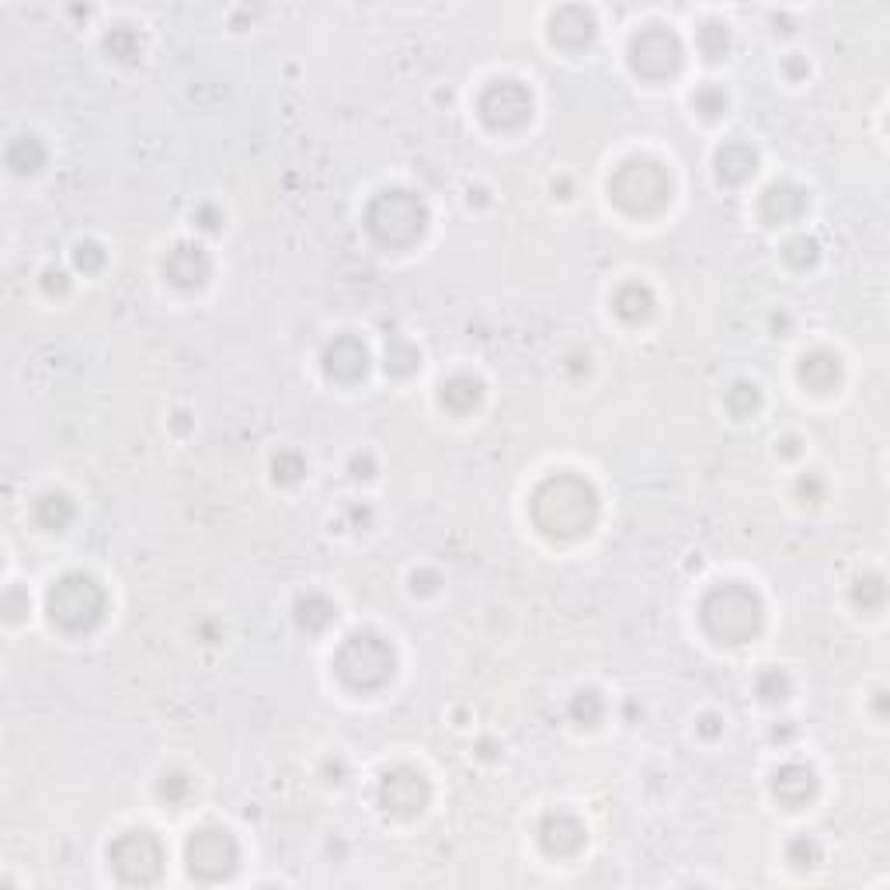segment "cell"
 <instances>
[{
  "label": "cell",
  "mask_w": 890,
  "mask_h": 890,
  "mask_svg": "<svg viewBox=\"0 0 890 890\" xmlns=\"http://www.w3.org/2000/svg\"><path fill=\"white\" fill-rule=\"evenodd\" d=\"M696 731H699V738L717 741L720 734H724V717H717V713H703V717H699V724H696Z\"/></svg>",
  "instance_id": "44"
},
{
  "label": "cell",
  "mask_w": 890,
  "mask_h": 890,
  "mask_svg": "<svg viewBox=\"0 0 890 890\" xmlns=\"http://www.w3.org/2000/svg\"><path fill=\"white\" fill-rule=\"evenodd\" d=\"M74 515H77L74 501H70V494H63V491H49V494H42V498L32 505V519H35V525H39V529H46V532H63V529H70Z\"/></svg>",
  "instance_id": "24"
},
{
  "label": "cell",
  "mask_w": 890,
  "mask_h": 890,
  "mask_svg": "<svg viewBox=\"0 0 890 890\" xmlns=\"http://www.w3.org/2000/svg\"><path fill=\"white\" fill-rule=\"evenodd\" d=\"M46 160H49L46 143L32 133L14 136L4 150V164L11 167V174H18V178H32V174H39L42 167H46Z\"/></svg>",
  "instance_id": "21"
},
{
  "label": "cell",
  "mask_w": 890,
  "mask_h": 890,
  "mask_svg": "<svg viewBox=\"0 0 890 890\" xmlns=\"http://www.w3.org/2000/svg\"><path fill=\"white\" fill-rule=\"evenodd\" d=\"M797 379L814 393H831L838 383H842V359L828 348H814L800 359L797 366Z\"/></svg>",
  "instance_id": "18"
},
{
  "label": "cell",
  "mask_w": 890,
  "mask_h": 890,
  "mask_svg": "<svg viewBox=\"0 0 890 890\" xmlns=\"http://www.w3.org/2000/svg\"><path fill=\"white\" fill-rule=\"evenodd\" d=\"M439 404L449 414H473L484 404V383L477 376H449L439 386Z\"/></svg>",
  "instance_id": "22"
},
{
  "label": "cell",
  "mask_w": 890,
  "mask_h": 890,
  "mask_svg": "<svg viewBox=\"0 0 890 890\" xmlns=\"http://www.w3.org/2000/svg\"><path fill=\"white\" fill-rule=\"evenodd\" d=\"M473 202H477V206H487V202H491V192H487V188H470V206Z\"/></svg>",
  "instance_id": "49"
},
{
  "label": "cell",
  "mask_w": 890,
  "mask_h": 890,
  "mask_svg": "<svg viewBox=\"0 0 890 890\" xmlns=\"http://www.w3.org/2000/svg\"><path fill=\"white\" fill-rule=\"evenodd\" d=\"M800 445H804V442H800L797 435H786L783 442H776V452H779V456H783V459H797V456H800Z\"/></svg>",
  "instance_id": "46"
},
{
  "label": "cell",
  "mask_w": 890,
  "mask_h": 890,
  "mask_svg": "<svg viewBox=\"0 0 890 890\" xmlns=\"http://www.w3.org/2000/svg\"><path fill=\"white\" fill-rule=\"evenodd\" d=\"M428 223H432L428 202L411 188H383L366 206L369 237L379 247H390V251H404V247L418 244L425 237Z\"/></svg>",
  "instance_id": "3"
},
{
  "label": "cell",
  "mask_w": 890,
  "mask_h": 890,
  "mask_svg": "<svg viewBox=\"0 0 890 890\" xmlns=\"http://www.w3.org/2000/svg\"><path fill=\"white\" fill-rule=\"evenodd\" d=\"M439 585H442L439 571H428V567H421V571L411 574V592L414 595H435V592H439Z\"/></svg>",
  "instance_id": "41"
},
{
  "label": "cell",
  "mask_w": 890,
  "mask_h": 890,
  "mask_svg": "<svg viewBox=\"0 0 890 890\" xmlns=\"http://www.w3.org/2000/svg\"><path fill=\"white\" fill-rule=\"evenodd\" d=\"M383 366L390 376L404 379V376H414V372L421 369V352L414 341H407L404 334H393L390 341H386V355H383Z\"/></svg>",
  "instance_id": "25"
},
{
  "label": "cell",
  "mask_w": 890,
  "mask_h": 890,
  "mask_svg": "<svg viewBox=\"0 0 890 890\" xmlns=\"http://www.w3.org/2000/svg\"><path fill=\"white\" fill-rule=\"evenodd\" d=\"M817 258H821V244H817L814 237H807V233H797V237H790L783 244V261L790 268H797V272L814 268Z\"/></svg>",
  "instance_id": "32"
},
{
  "label": "cell",
  "mask_w": 890,
  "mask_h": 890,
  "mask_svg": "<svg viewBox=\"0 0 890 890\" xmlns=\"http://www.w3.org/2000/svg\"><path fill=\"white\" fill-rule=\"evenodd\" d=\"M536 838H539V845H543L546 856L564 859V856H578V852L585 849L588 828L574 814L550 811V814H543V821H539Z\"/></svg>",
  "instance_id": "14"
},
{
  "label": "cell",
  "mask_w": 890,
  "mask_h": 890,
  "mask_svg": "<svg viewBox=\"0 0 890 890\" xmlns=\"http://www.w3.org/2000/svg\"><path fill=\"white\" fill-rule=\"evenodd\" d=\"M293 619L303 633H324L338 619V605L324 592H303L293 602Z\"/></svg>",
  "instance_id": "23"
},
{
  "label": "cell",
  "mask_w": 890,
  "mask_h": 890,
  "mask_svg": "<svg viewBox=\"0 0 890 890\" xmlns=\"http://www.w3.org/2000/svg\"><path fill=\"white\" fill-rule=\"evenodd\" d=\"M74 265L84 275L101 272V268H105V247H101L98 240H80V244L74 247Z\"/></svg>",
  "instance_id": "37"
},
{
  "label": "cell",
  "mask_w": 890,
  "mask_h": 890,
  "mask_svg": "<svg viewBox=\"0 0 890 890\" xmlns=\"http://www.w3.org/2000/svg\"><path fill=\"white\" fill-rule=\"evenodd\" d=\"M713 167L724 185H744L758 171V150L744 140H727L713 157Z\"/></svg>",
  "instance_id": "19"
},
{
  "label": "cell",
  "mask_w": 890,
  "mask_h": 890,
  "mask_svg": "<svg viewBox=\"0 0 890 890\" xmlns=\"http://www.w3.org/2000/svg\"><path fill=\"white\" fill-rule=\"evenodd\" d=\"M696 46L703 53V60L720 63L727 53H731V28L724 21H703L696 32Z\"/></svg>",
  "instance_id": "28"
},
{
  "label": "cell",
  "mask_w": 890,
  "mask_h": 890,
  "mask_svg": "<svg viewBox=\"0 0 890 890\" xmlns=\"http://www.w3.org/2000/svg\"><path fill=\"white\" fill-rule=\"evenodd\" d=\"M237 863H240V845L226 828L206 824V828H195L192 835H188L185 866L192 880H199V884H220V880H230L233 873H237Z\"/></svg>",
  "instance_id": "7"
},
{
  "label": "cell",
  "mask_w": 890,
  "mask_h": 890,
  "mask_svg": "<svg viewBox=\"0 0 890 890\" xmlns=\"http://www.w3.org/2000/svg\"><path fill=\"white\" fill-rule=\"evenodd\" d=\"M692 108H696L703 119H720L727 112V91L717 84H703L692 91Z\"/></svg>",
  "instance_id": "35"
},
{
  "label": "cell",
  "mask_w": 890,
  "mask_h": 890,
  "mask_svg": "<svg viewBox=\"0 0 890 890\" xmlns=\"http://www.w3.org/2000/svg\"><path fill=\"white\" fill-rule=\"evenodd\" d=\"M105 53L115 63H136L143 56V35L133 25H112L105 32Z\"/></svg>",
  "instance_id": "26"
},
{
  "label": "cell",
  "mask_w": 890,
  "mask_h": 890,
  "mask_svg": "<svg viewBox=\"0 0 890 890\" xmlns=\"http://www.w3.org/2000/svg\"><path fill=\"white\" fill-rule=\"evenodd\" d=\"M28 612V592H21V588H7L4 592V619L7 623H21Z\"/></svg>",
  "instance_id": "39"
},
{
  "label": "cell",
  "mask_w": 890,
  "mask_h": 890,
  "mask_svg": "<svg viewBox=\"0 0 890 890\" xmlns=\"http://www.w3.org/2000/svg\"><path fill=\"white\" fill-rule=\"evenodd\" d=\"M772 797L786 811H800L817 797V772L804 762H786L772 772Z\"/></svg>",
  "instance_id": "17"
},
{
  "label": "cell",
  "mask_w": 890,
  "mask_h": 890,
  "mask_svg": "<svg viewBox=\"0 0 890 890\" xmlns=\"http://www.w3.org/2000/svg\"><path fill=\"white\" fill-rule=\"evenodd\" d=\"M108 863H112L115 877L122 884L133 887H150L164 873V845L160 838L147 828L122 831L112 845H108Z\"/></svg>",
  "instance_id": "8"
},
{
  "label": "cell",
  "mask_w": 890,
  "mask_h": 890,
  "mask_svg": "<svg viewBox=\"0 0 890 890\" xmlns=\"http://www.w3.org/2000/svg\"><path fill=\"white\" fill-rule=\"evenodd\" d=\"M376 800L390 817H400V821H411L432 804V783L421 769L414 765H393L379 776L376 786Z\"/></svg>",
  "instance_id": "11"
},
{
  "label": "cell",
  "mask_w": 890,
  "mask_h": 890,
  "mask_svg": "<svg viewBox=\"0 0 890 890\" xmlns=\"http://www.w3.org/2000/svg\"><path fill=\"white\" fill-rule=\"evenodd\" d=\"M188 418H192V414H188V411H178V414H174V421H171V425H174V432H181V435H185L188 428H192V421H188Z\"/></svg>",
  "instance_id": "48"
},
{
  "label": "cell",
  "mask_w": 890,
  "mask_h": 890,
  "mask_svg": "<svg viewBox=\"0 0 890 890\" xmlns=\"http://www.w3.org/2000/svg\"><path fill=\"white\" fill-rule=\"evenodd\" d=\"M849 598H852V605H856V609H863V612L884 609V602H887L884 578H880V574H863V578H856V585H852Z\"/></svg>",
  "instance_id": "31"
},
{
  "label": "cell",
  "mask_w": 890,
  "mask_h": 890,
  "mask_svg": "<svg viewBox=\"0 0 890 890\" xmlns=\"http://www.w3.org/2000/svg\"><path fill=\"white\" fill-rule=\"evenodd\" d=\"M42 289H46L49 296H67L70 293V275L63 272V268H46V272H42Z\"/></svg>",
  "instance_id": "42"
},
{
  "label": "cell",
  "mask_w": 890,
  "mask_h": 890,
  "mask_svg": "<svg viewBox=\"0 0 890 890\" xmlns=\"http://www.w3.org/2000/svg\"><path fill=\"white\" fill-rule=\"evenodd\" d=\"M598 35V18L592 7L564 4L550 14V39L564 49H585Z\"/></svg>",
  "instance_id": "16"
},
{
  "label": "cell",
  "mask_w": 890,
  "mask_h": 890,
  "mask_svg": "<svg viewBox=\"0 0 890 890\" xmlns=\"http://www.w3.org/2000/svg\"><path fill=\"white\" fill-rule=\"evenodd\" d=\"M724 404H727V411H731L738 421L755 418V414L762 411V390H758L755 383H748V379H738V383L727 390Z\"/></svg>",
  "instance_id": "29"
},
{
  "label": "cell",
  "mask_w": 890,
  "mask_h": 890,
  "mask_svg": "<svg viewBox=\"0 0 890 890\" xmlns=\"http://www.w3.org/2000/svg\"><path fill=\"white\" fill-rule=\"evenodd\" d=\"M807 213V192L793 181H772L758 195V216L765 226H786L797 223Z\"/></svg>",
  "instance_id": "15"
},
{
  "label": "cell",
  "mask_w": 890,
  "mask_h": 890,
  "mask_svg": "<svg viewBox=\"0 0 890 890\" xmlns=\"http://www.w3.org/2000/svg\"><path fill=\"white\" fill-rule=\"evenodd\" d=\"M369 362L372 359L366 341L355 338V334H338L320 352V366H324L327 379H334V383H359L369 372Z\"/></svg>",
  "instance_id": "12"
},
{
  "label": "cell",
  "mask_w": 890,
  "mask_h": 890,
  "mask_svg": "<svg viewBox=\"0 0 890 890\" xmlns=\"http://www.w3.org/2000/svg\"><path fill=\"white\" fill-rule=\"evenodd\" d=\"M46 612L63 633H91L105 623L108 595L91 574L70 571L49 585Z\"/></svg>",
  "instance_id": "5"
},
{
  "label": "cell",
  "mask_w": 890,
  "mask_h": 890,
  "mask_svg": "<svg viewBox=\"0 0 890 890\" xmlns=\"http://www.w3.org/2000/svg\"><path fill=\"white\" fill-rule=\"evenodd\" d=\"M786 859H790L793 866H817L821 863V845H817L814 835H797L786 845Z\"/></svg>",
  "instance_id": "36"
},
{
  "label": "cell",
  "mask_w": 890,
  "mask_h": 890,
  "mask_svg": "<svg viewBox=\"0 0 890 890\" xmlns=\"http://www.w3.org/2000/svg\"><path fill=\"white\" fill-rule=\"evenodd\" d=\"M567 717L578 727H598L605 717V699L598 689H578L567 703Z\"/></svg>",
  "instance_id": "27"
},
{
  "label": "cell",
  "mask_w": 890,
  "mask_h": 890,
  "mask_svg": "<svg viewBox=\"0 0 890 890\" xmlns=\"http://www.w3.org/2000/svg\"><path fill=\"white\" fill-rule=\"evenodd\" d=\"M626 60L630 70L644 80H668L682 70L685 46L678 39L675 28L668 25H644L626 46Z\"/></svg>",
  "instance_id": "9"
},
{
  "label": "cell",
  "mask_w": 890,
  "mask_h": 890,
  "mask_svg": "<svg viewBox=\"0 0 890 890\" xmlns=\"http://www.w3.org/2000/svg\"><path fill=\"white\" fill-rule=\"evenodd\" d=\"M772 738H776V741H779V738H783V741H786V738H793V724L776 727V731H772Z\"/></svg>",
  "instance_id": "50"
},
{
  "label": "cell",
  "mask_w": 890,
  "mask_h": 890,
  "mask_svg": "<svg viewBox=\"0 0 890 890\" xmlns=\"http://www.w3.org/2000/svg\"><path fill=\"white\" fill-rule=\"evenodd\" d=\"M654 310H658V299H654L651 286H644V282H626L612 296V313L619 320H626V324H644V320L654 317Z\"/></svg>",
  "instance_id": "20"
},
{
  "label": "cell",
  "mask_w": 890,
  "mask_h": 890,
  "mask_svg": "<svg viewBox=\"0 0 890 890\" xmlns=\"http://www.w3.org/2000/svg\"><path fill=\"white\" fill-rule=\"evenodd\" d=\"M348 473H352L355 480H369L372 473H376V456H372V452H355V456L348 459Z\"/></svg>",
  "instance_id": "43"
},
{
  "label": "cell",
  "mask_w": 890,
  "mask_h": 890,
  "mask_svg": "<svg viewBox=\"0 0 890 890\" xmlns=\"http://www.w3.org/2000/svg\"><path fill=\"white\" fill-rule=\"evenodd\" d=\"M306 470H310V463H306V456L299 449H279L272 456V480L282 487L299 484L306 477Z\"/></svg>",
  "instance_id": "30"
},
{
  "label": "cell",
  "mask_w": 890,
  "mask_h": 890,
  "mask_svg": "<svg viewBox=\"0 0 890 890\" xmlns=\"http://www.w3.org/2000/svg\"><path fill=\"white\" fill-rule=\"evenodd\" d=\"M213 275V258L202 244H174L164 258V279L171 282L181 293H192V289H202Z\"/></svg>",
  "instance_id": "13"
},
{
  "label": "cell",
  "mask_w": 890,
  "mask_h": 890,
  "mask_svg": "<svg viewBox=\"0 0 890 890\" xmlns=\"http://www.w3.org/2000/svg\"><path fill=\"white\" fill-rule=\"evenodd\" d=\"M609 199L630 216H658L671 202V174L654 157H630L612 171Z\"/></svg>",
  "instance_id": "4"
},
{
  "label": "cell",
  "mask_w": 890,
  "mask_h": 890,
  "mask_svg": "<svg viewBox=\"0 0 890 890\" xmlns=\"http://www.w3.org/2000/svg\"><path fill=\"white\" fill-rule=\"evenodd\" d=\"M783 70H786V77H793V80H804L807 74H811V63H807V56L790 53V56H786V63H783Z\"/></svg>",
  "instance_id": "45"
},
{
  "label": "cell",
  "mask_w": 890,
  "mask_h": 890,
  "mask_svg": "<svg viewBox=\"0 0 890 890\" xmlns=\"http://www.w3.org/2000/svg\"><path fill=\"white\" fill-rule=\"evenodd\" d=\"M532 91L515 77H498L480 91L477 98V115L487 129L494 133H512V129H522L525 122L532 119Z\"/></svg>",
  "instance_id": "10"
},
{
  "label": "cell",
  "mask_w": 890,
  "mask_h": 890,
  "mask_svg": "<svg viewBox=\"0 0 890 890\" xmlns=\"http://www.w3.org/2000/svg\"><path fill=\"white\" fill-rule=\"evenodd\" d=\"M192 776H188V772H181V769H171V772H164V776H160V783H157V797L164 800V804H171V807H178V804H185L188 797H192Z\"/></svg>",
  "instance_id": "33"
},
{
  "label": "cell",
  "mask_w": 890,
  "mask_h": 890,
  "mask_svg": "<svg viewBox=\"0 0 890 890\" xmlns=\"http://www.w3.org/2000/svg\"><path fill=\"white\" fill-rule=\"evenodd\" d=\"M699 623L717 644L738 647L748 644L762 633L765 626V602L751 585L741 581H724L713 585L699 602Z\"/></svg>",
  "instance_id": "2"
},
{
  "label": "cell",
  "mask_w": 890,
  "mask_h": 890,
  "mask_svg": "<svg viewBox=\"0 0 890 890\" xmlns=\"http://www.w3.org/2000/svg\"><path fill=\"white\" fill-rule=\"evenodd\" d=\"M797 498L804 501V505H817V501H824V480L817 477V473H804V477L797 480Z\"/></svg>",
  "instance_id": "40"
},
{
  "label": "cell",
  "mask_w": 890,
  "mask_h": 890,
  "mask_svg": "<svg viewBox=\"0 0 890 890\" xmlns=\"http://www.w3.org/2000/svg\"><path fill=\"white\" fill-rule=\"evenodd\" d=\"M192 223L199 226L202 233H220L223 230V209L216 206V202H202V206H195Z\"/></svg>",
  "instance_id": "38"
},
{
  "label": "cell",
  "mask_w": 890,
  "mask_h": 890,
  "mask_svg": "<svg viewBox=\"0 0 890 890\" xmlns=\"http://www.w3.org/2000/svg\"><path fill=\"white\" fill-rule=\"evenodd\" d=\"M529 512L543 536L567 543V539H581L595 529L598 515H602V498L588 477L564 470L539 480L529 498Z\"/></svg>",
  "instance_id": "1"
},
{
  "label": "cell",
  "mask_w": 890,
  "mask_h": 890,
  "mask_svg": "<svg viewBox=\"0 0 890 890\" xmlns=\"http://www.w3.org/2000/svg\"><path fill=\"white\" fill-rule=\"evenodd\" d=\"M769 324H772V331H783L779 338H786V331H790V317H786V313H772Z\"/></svg>",
  "instance_id": "47"
},
{
  "label": "cell",
  "mask_w": 890,
  "mask_h": 890,
  "mask_svg": "<svg viewBox=\"0 0 890 890\" xmlns=\"http://www.w3.org/2000/svg\"><path fill=\"white\" fill-rule=\"evenodd\" d=\"M790 689H793V682H790V675H786L783 668H765V671H758V678H755V692L765 699V703H776V699H786V696H790Z\"/></svg>",
  "instance_id": "34"
},
{
  "label": "cell",
  "mask_w": 890,
  "mask_h": 890,
  "mask_svg": "<svg viewBox=\"0 0 890 890\" xmlns=\"http://www.w3.org/2000/svg\"><path fill=\"white\" fill-rule=\"evenodd\" d=\"M334 671L352 692H376L397 675V651L379 633L359 630L341 640L334 654Z\"/></svg>",
  "instance_id": "6"
}]
</instances>
